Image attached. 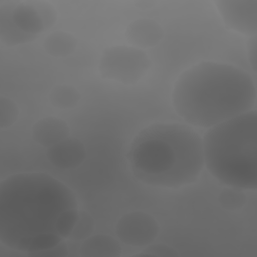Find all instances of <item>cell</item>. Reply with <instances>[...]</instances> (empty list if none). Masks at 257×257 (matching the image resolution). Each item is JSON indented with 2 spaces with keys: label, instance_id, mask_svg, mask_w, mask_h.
Wrapping results in <instances>:
<instances>
[{
  "label": "cell",
  "instance_id": "cell-2",
  "mask_svg": "<svg viewBox=\"0 0 257 257\" xmlns=\"http://www.w3.org/2000/svg\"><path fill=\"white\" fill-rule=\"evenodd\" d=\"M254 78L233 64L204 60L177 78L172 91L175 112L193 127L210 128L255 109Z\"/></svg>",
  "mask_w": 257,
  "mask_h": 257
},
{
  "label": "cell",
  "instance_id": "cell-4",
  "mask_svg": "<svg viewBox=\"0 0 257 257\" xmlns=\"http://www.w3.org/2000/svg\"><path fill=\"white\" fill-rule=\"evenodd\" d=\"M204 164L220 183L243 191L257 189V111H247L207 128Z\"/></svg>",
  "mask_w": 257,
  "mask_h": 257
},
{
  "label": "cell",
  "instance_id": "cell-8",
  "mask_svg": "<svg viewBox=\"0 0 257 257\" xmlns=\"http://www.w3.org/2000/svg\"><path fill=\"white\" fill-rule=\"evenodd\" d=\"M214 5L226 27L249 37L256 36V0H217Z\"/></svg>",
  "mask_w": 257,
  "mask_h": 257
},
{
  "label": "cell",
  "instance_id": "cell-1",
  "mask_svg": "<svg viewBox=\"0 0 257 257\" xmlns=\"http://www.w3.org/2000/svg\"><path fill=\"white\" fill-rule=\"evenodd\" d=\"M74 192L55 177L23 172L0 182V242L26 253L68 239L78 213Z\"/></svg>",
  "mask_w": 257,
  "mask_h": 257
},
{
  "label": "cell",
  "instance_id": "cell-17",
  "mask_svg": "<svg viewBox=\"0 0 257 257\" xmlns=\"http://www.w3.org/2000/svg\"><path fill=\"white\" fill-rule=\"evenodd\" d=\"M19 108L17 103L7 96H0V128L11 127L18 119Z\"/></svg>",
  "mask_w": 257,
  "mask_h": 257
},
{
  "label": "cell",
  "instance_id": "cell-5",
  "mask_svg": "<svg viewBox=\"0 0 257 257\" xmlns=\"http://www.w3.org/2000/svg\"><path fill=\"white\" fill-rule=\"evenodd\" d=\"M57 21L55 7L46 1H7L0 6V41L14 47L34 41Z\"/></svg>",
  "mask_w": 257,
  "mask_h": 257
},
{
  "label": "cell",
  "instance_id": "cell-15",
  "mask_svg": "<svg viewBox=\"0 0 257 257\" xmlns=\"http://www.w3.org/2000/svg\"><path fill=\"white\" fill-rule=\"evenodd\" d=\"M218 202L227 211H238L245 206L247 196L241 189L225 186L218 195Z\"/></svg>",
  "mask_w": 257,
  "mask_h": 257
},
{
  "label": "cell",
  "instance_id": "cell-11",
  "mask_svg": "<svg viewBox=\"0 0 257 257\" xmlns=\"http://www.w3.org/2000/svg\"><path fill=\"white\" fill-rule=\"evenodd\" d=\"M31 133L33 140L37 144L49 148L68 138L70 127L64 119L49 115L38 119L32 125Z\"/></svg>",
  "mask_w": 257,
  "mask_h": 257
},
{
  "label": "cell",
  "instance_id": "cell-12",
  "mask_svg": "<svg viewBox=\"0 0 257 257\" xmlns=\"http://www.w3.org/2000/svg\"><path fill=\"white\" fill-rule=\"evenodd\" d=\"M121 254L119 240L110 235H91L82 241L79 255L82 257H118Z\"/></svg>",
  "mask_w": 257,
  "mask_h": 257
},
{
  "label": "cell",
  "instance_id": "cell-14",
  "mask_svg": "<svg viewBox=\"0 0 257 257\" xmlns=\"http://www.w3.org/2000/svg\"><path fill=\"white\" fill-rule=\"evenodd\" d=\"M49 102L59 109H71L78 105L80 92L70 84H58L54 86L48 94Z\"/></svg>",
  "mask_w": 257,
  "mask_h": 257
},
{
  "label": "cell",
  "instance_id": "cell-19",
  "mask_svg": "<svg viewBox=\"0 0 257 257\" xmlns=\"http://www.w3.org/2000/svg\"><path fill=\"white\" fill-rule=\"evenodd\" d=\"M68 255V246L65 240L47 249L32 253L29 257H66Z\"/></svg>",
  "mask_w": 257,
  "mask_h": 257
},
{
  "label": "cell",
  "instance_id": "cell-13",
  "mask_svg": "<svg viewBox=\"0 0 257 257\" xmlns=\"http://www.w3.org/2000/svg\"><path fill=\"white\" fill-rule=\"evenodd\" d=\"M77 47L76 37L67 31H55L50 33L43 42V48L47 54L55 58H64L71 55Z\"/></svg>",
  "mask_w": 257,
  "mask_h": 257
},
{
  "label": "cell",
  "instance_id": "cell-18",
  "mask_svg": "<svg viewBox=\"0 0 257 257\" xmlns=\"http://www.w3.org/2000/svg\"><path fill=\"white\" fill-rule=\"evenodd\" d=\"M137 256H156V257H178L177 250L165 243H151L142 250V252L136 254Z\"/></svg>",
  "mask_w": 257,
  "mask_h": 257
},
{
  "label": "cell",
  "instance_id": "cell-16",
  "mask_svg": "<svg viewBox=\"0 0 257 257\" xmlns=\"http://www.w3.org/2000/svg\"><path fill=\"white\" fill-rule=\"evenodd\" d=\"M95 222L93 217L84 210H79L75 224L68 236V239L77 242L84 241L90 237L94 231Z\"/></svg>",
  "mask_w": 257,
  "mask_h": 257
},
{
  "label": "cell",
  "instance_id": "cell-6",
  "mask_svg": "<svg viewBox=\"0 0 257 257\" xmlns=\"http://www.w3.org/2000/svg\"><path fill=\"white\" fill-rule=\"evenodd\" d=\"M148 54L132 45H113L106 48L99 59L98 71L103 79L133 85L138 83L151 68Z\"/></svg>",
  "mask_w": 257,
  "mask_h": 257
},
{
  "label": "cell",
  "instance_id": "cell-20",
  "mask_svg": "<svg viewBox=\"0 0 257 257\" xmlns=\"http://www.w3.org/2000/svg\"><path fill=\"white\" fill-rule=\"evenodd\" d=\"M248 59L253 71H256V59H257V41L256 36L250 37L248 42Z\"/></svg>",
  "mask_w": 257,
  "mask_h": 257
},
{
  "label": "cell",
  "instance_id": "cell-10",
  "mask_svg": "<svg viewBox=\"0 0 257 257\" xmlns=\"http://www.w3.org/2000/svg\"><path fill=\"white\" fill-rule=\"evenodd\" d=\"M124 36L130 45L144 50L158 45L164 37V30L156 20L140 18L126 26Z\"/></svg>",
  "mask_w": 257,
  "mask_h": 257
},
{
  "label": "cell",
  "instance_id": "cell-7",
  "mask_svg": "<svg viewBox=\"0 0 257 257\" xmlns=\"http://www.w3.org/2000/svg\"><path fill=\"white\" fill-rule=\"evenodd\" d=\"M160 232L156 218L144 211H131L123 214L115 224L117 239L133 247H145L153 243Z\"/></svg>",
  "mask_w": 257,
  "mask_h": 257
},
{
  "label": "cell",
  "instance_id": "cell-9",
  "mask_svg": "<svg viewBox=\"0 0 257 257\" xmlns=\"http://www.w3.org/2000/svg\"><path fill=\"white\" fill-rule=\"evenodd\" d=\"M46 157L54 167L63 170L75 169L84 162L86 148L79 139L68 137L47 148Z\"/></svg>",
  "mask_w": 257,
  "mask_h": 257
},
{
  "label": "cell",
  "instance_id": "cell-3",
  "mask_svg": "<svg viewBox=\"0 0 257 257\" xmlns=\"http://www.w3.org/2000/svg\"><path fill=\"white\" fill-rule=\"evenodd\" d=\"M127 161L134 176L146 185L165 189L189 186L205 167L202 137L187 123L154 122L135 136Z\"/></svg>",
  "mask_w": 257,
  "mask_h": 257
}]
</instances>
